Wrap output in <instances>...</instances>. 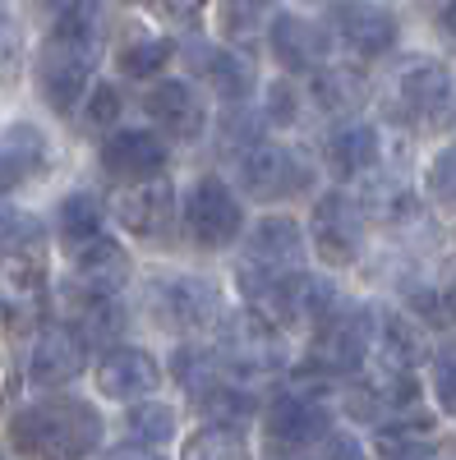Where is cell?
<instances>
[{
  "mask_svg": "<svg viewBox=\"0 0 456 460\" xmlns=\"http://www.w3.org/2000/svg\"><path fill=\"white\" fill-rule=\"evenodd\" d=\"M106 460H162V456L152 451V447H139V442H134V447H121V451H111Z\"/></svg>",
  "mask_w": 456,
  "mask_h": 460,
  "instance_id": "bcb514c9",
  "label": "cell"
},
{
  "mask_svg": "<svg viewBox=\"0 0 456 460\" xmlns=\"http://www.w3.org/2000/svg\"><path fill=\"white\" fill-rule=\"evenodd\" d=\"M378 355H383L388 368L397 373H415L425 359H429V345H425V332L415 327L406 314H378Z\"/></svg>",
  "mask_w": 456,
  "mask_h": 460,
  "instance_id": "d4e9b609",
  "label": "cell"
},
{
  "mask_svg": "<svg viewBox=\"0 0 456 460\" xmlns=\"http://www.w3.org/2000/svg\"><path fill=\"white\" fill-rule=\"evenodd\" d=\"M56 226H60L65 240H88L102 230V203L93 194H69L56 212Z\"/></svg>",
  "mask_w": 456,
  "mask_h": 460,
  "instance_id": "d6a6232c",
  "label": "cell"
},
{
  "mask_svg": "<svg viewBox=\"0 0 456 460\" xmlns=\"http://www.w3.org/2000/svg\"><path fill=\"white\" fill-rule=\"evenodd\" d=\"M360 212L369 221H383V226H406L415 217V208H420V199H415V189L397 175H373L360 184V194H355Z\"/></svg>",
  "mask_w": 456,
  "mask_h": 460,
  "instance_id": "484cf974",
  "label": "cell"
},
{
  "mask_svg": "<svg viewBox=\"0 0 456 460\" xmlns=\"http://www.w3.org/2000/svg\"><path fill=\"white\" fill-rule=\"evenodd\" d=\"M323 157H327V171L351 180V175H364L373 162H378V129L373 125H341L323 138Z\"/></svg>",
  "mask_w": 456,
  "mask_h": 460,
  "instance_id": "cb8c5ba5",
  "label": "cell"
},
{
  "mask_svg": "<svg viewBox=\"0 0 456 460\" xmlns=\"http://www.w3.org/2000/svg\"><path fill=\"white\" fill-rule=\"evenodd\" d=\"M37 235H42V221H37L32 212H19V208L0 203V253H19Z\"/></svg>",
  "mask_w": 456,
  "mask_h": 460,
  "instance_id": "e575fe53",
  "label": "cell"
},
{
  "mask_svg": "<svg viewBox=\"0 0 456 460\" xmlns=\"http://www.w3.org/2000/svg\"><path fill=\"white\" fill-rule=\"evenodd\" d=\"M314 166L300 162V152L277 147V143H258L240 157V189L258 203H282L295 194H309Z\"/></svg>",
  "mask_w": 456,
  "mask_h": 460,
  "instance_id": "8992f818",
  "label": "cell"
},
{
  "mask_svg": "<svg viewBox=\"0 0 456 460\" xmlns=\"http://www.w3.org/2000/svg\"><path fill=\"white\" fill-rule=\"evenodd\" d=\"M180 460H249V442L240 424H208L184 442Z\"/></svg>",
  "mask_w": 456,
  "mask_h": 460,
  "instance_id": "f1b7e54d",
  "label": "cell"
},
{
  "mask_svg": "<svg viewBox=\"0 0 456 460\" xmlns=\"http://www.w3.org/2000/svg\"><path fill=\"white\" fill-rule=\"evenodd\" d=\"M162 387V364L139 345H116L97 359V392L111 401H139Z\"/></svg>",
  "mask_w": 456,
  "mask_h": 460,
  "instance_id": "4fadbf2b",
  "label": "cell"
},
{
  "mask_svg": "<svg viewBox=\"0 0 456 460\" xmlns=\"http://www.w3.org/2000/svg\"><path fill=\"white\" fill-rule=\"evenodd\" d=\"M184 226H189V240L199 249H226L240 240L245 230V212H240V199L231 194V184L217 180V175H203L194 180L184 199Z\"/></svg>",
  "mask_w": 456,
  "mask_h": 460,
  "instance_id": "5b68a950",
  "label": "cell"
},
{
  "mask_svg": "<svg viewBox=\"0 0 456 460\" xmlns=\"http://www.w3.org/2000/svg\"><path fill=\"white\" fill-rule=\"evenodd\" d=\"M268 115H273V125H295V93L286 84L268 93Z\"/></svg>",
  "mask_w": 456,
  "mask_h": 460,
  "instance_id": "7bdbcfd3",
  "label": "cell"
},
{
  "mask_svg": "<svg viewBox=\"0 0 456 460\" xmlns=\"http://www.w3.org/2000/svg\"><path fill=\"white\" fill-rule=\"evenodd\" d=\"M102 166L111 180H125V184H143V180H157L166 166V147L157 134L148 129H121L102 143Z\"/></svg>",
  "mask_w": 456,
  "mask_h": 460,
  "instance_id": "9a60e30c",
  "label": "cell"
},
{
  "mask_svg": "<svg viewBox=\"0 0 456 460\" xmlns=\"http://www.w3.org/2000/svg\"><path fill=\"white\" fill-rule=\"evenodd\" d=\"M378 341V314L373 309H336L332 318L318 323V341H314V368L327 377H351L360 373L369 345Z\"/></svg>",
  "mask_w": 456,
  "mask_h": 460,
  "instance_id": "277c9868",
  "label": "cell"
},
{
  "mask_svg": "<svg viewBox=\"0 0 456 460\" xmlns=\"http://www.w3.org/2000/svg\"><path fill=\"white\" fill-rule=\"evenodd\" d=\"M93 65H97V28H93L88 10L51 23L47 42H42V56H37V84H42V97L56 111H74V102L88 93Z\"/></svg>",
  "mask_w": 456,
  "mask_h": 460,
  "instance_id": "7a4b0ae2",
  "label": "cell"
},
{
  "mask_svg": "<svg viewBox=\"0 0 456 460\" xmlns=\"http://www.w3.org/2000/svg\"><path fill=\"white\" fill-rule=\"evenodd\" d=\"M19 56H23V37H19V19L14 10L0 0V84H10L19 74Z\"/></svg>",
  "mask_w": 456,
  "mask_h": 460,
  "instance_id": "74e56055",
  "label": "cell"
},
{
  "mask_svg": "<svg viewBox=\"0 0 456 460\" xmlns=\"http://www.w3.org/2000/svg\"><path fill=\"white\" fill-rule=\"evenodd\" d=\"M217 424H240L245 414H254V396L245 387H231V382H217V387H208L203 396H194Z\"/></svg>",
  "mask_w": 456,
  "mask_h": 460,
  "instance_id": "836d02e7",
  "label": "cell"
},
{
  "mask_svg": "<svg viewBox=\"0 0 456 460\" xmlns=\"http://www.w3.org/2000/svg\"><path fill=\"white\" fill-rule=\"evenodd\" d=\"M121 88L116 84H97L93 88V97H88V106H84V125H93V129H106L111 120H121Z\"/></svg>",
  "mask_w": 456,
  "mask_h": 460,
  "instance_id": "f35d334b",
  "label": "cell"
},
{
  "mask_svg": "<svg viewBox=\"0 0 456 460\" xmlns=\"http://www.w3.org/2000/svg\"><path fill=\"white\" fill-rule=\"evenodd\" d=\"M443 309H447V327H456V281L443 290Z\"/></svg>",
  "mask_w": 456,
  "mask_h": 460,
  "instance_id": "c3c4849f",
  "label": "cell"
},
{
  "mask_svg": "<svg viewBox=\"0 0 456 460\" xmlns=\"http://www.w3.org/2000/svg\"><path fill=\"white\" fill-rule=\"evenodd\" d=\"M425 189H429L443 208L456 212V143H447L438 157H434V166H429V175H425Z\"/></svg>",
  "mask_w": 456,
  "mask_h": 460,
  "instance_id": "8d00e7d4",
  "label": "cell"
},
{
  "mask_svg": "<svg viewBox=\"0 0 456 460\" xmlns=\"http://www.w3.org/2000/svg\"><path fill=\"white\" fill-rule=\"evenodd\" d=\"M166 60H171V42H162V37H134L116 56L125 79H152V74H162Z\"/></svg>",
  "mask_w": 456,
  "mask_h": 460,
  "instance_id": "1f68e13d",
  "label": "cell"
},
{
  "mask_svg": "<svg viewBox=\"0 0 456 460\" xmlns=\"http://www.w3.org/2000/svg\"><path fill=\"white\" fill-rule=\"evenodd\" d=\"M125 429L139 447H166L175 438V410L171 405H157V401H148V405H134L125 414Z\"/></svg>",
  "mask_w": 456,
  "mask_h": 460,
  "instance_id": "4dcf8cb0",
  "label": "cell"
},
{
  "mask_svg": "<svg viewBox=\"0 0 456 460\" xmlns=\"http://www.w3.org/2000/svg\"><path fill=\"white\" fill-rule=\"evenodd\" d=\"M309 240H314L323 262L351 267L360 258V244H364V212H360V203L346 199V194H323L314 203V217H309Z\"/></svg>",
  "mask_w": 456,
  "mask_h": 460,
  "instance_id": "52a82bcc",
  "label": "cell"
},
{
  "mask_svg": "<svg viewBox=\"0 0 456 460\" xmlns=\"http://www.w3.org/2000/svg\"><path fill=\"white\" fill-rule=\"evenodd\" d=\"M221 309V295L212 281H199V277H171V281H157L152 286V314L157 323L175 327V332H199L217 318Z\"/></svg>",
  "mask_w": 456,
  "mask_h": 460,
  "instance_id": "30bf717a",
  "label": "cell"
},
{
  "mask_svg": "<svg viewBox=\"0 0 456 460\" xmlns=\"http://www.w3.org/2000/svg\"><path fill=\"white\" fill-rule=\"evenodd\" d=\"M47 171V138L32 125H10L0 134V194L28 184L32 175Z\"/></svg>",
  "mask_w": 456,
  "mask_h": 460,
  "instance_id": "603a6c76",
  "label": "cell"
},
{
  "mask_svg": "<svg viewBox=\"0 0 456 460\" xmlns=\"http://www.w3.org/2000/svg\"><path fill=\"white\" fill-rule=\"evenodd\" d=\"M314 102L327 111V115H351L355 111H364V102H369V79L360 69H351V65H327V69H318L314 74Z\"/></svg>",
  "mask_w": 456,
  "mask_h": 460,
  "instance_id": "4316f807",
  "label": "cell"
},
{
  "mask_svg": "<svg viewBox=\"0 0 456 460\" xmlns=\"http://www.w3.org/2000/svg\"><path fill=\"white\" fill-rule=\"evenodd\" d=\"M69 262H74V277L93 290L116 295L130 281V253L111 240V235H88V240H69Z\"/></svg>",
  "mask_w": 456,
  "mask_h": 460,
  "instance_id": "e0dca14e",
  "label": "cell"
},
{
  "mask_svg": "<svg viewBox=\"0 0 456 460\" xmlns=\"http://www.w3.org/2000/svg\"><path fill=\"white\" fill-rule=\"evenodd\" d=\"M332 433V410L318 401V392H282L268 405V442L282 451L314 447Z\"/></svg>",
  "mask_w": 456,
  "mask_h": 460,
  "instance_id": "9c48e42d",
  "label": "cell"
},
{
  "mask_svg": "<svg viewBox=\"0 0 456 460\" xmlns=\"http://www.w3.org/2000/svg\"><path fill=\"white\" fill-rule=\"evenodd\" d=\"M221 152H236V157H245L249 147H258L263 143V120H254V115H245V111H231L221 120Z\"/></svg>",
  "mask_w": 456,
  "mask_h": 460,
  "instance_id": "d590c367",
  "label": "cell"
},
{
  "mask_svg": "<svg viewBox=\"0 0 456 460\" xmlns=\"http://www.w3.org/2000/svg\"><path fill=\"white\" fill-rule=\"evenodd\" d=\"M143 5L157 14L162 23H175V28H189L199 19V10L208 5V0H143Z\"/></svg>",
  "mask_w": 456,
  "mask_h": 460,
  "instance_id": "ab89813d",
  "label": "cell"
},
{
  "mask_svg": "<svg viewBox=\"0 0 456 460\" xmlns=\"http://www.w3.org/2000/svg\"><path fill=\"white\" fill-rule=\"evenodd\" d=\"M443 5H452V0H443Z\"/></svg>",
  "mask_w": 456,
  "mask_h": 460,
  "instance_id": "f907efd6",
  "label": "cell"
},
{
  "mask_svg": "<svg viewBox=\"0 0 456 460\" xmlns=\"http://www.w3.org/2000/svg\"><path fill=\"white\" fill-rule=\"evenodd\" d=\"M268 14H273V0H221L217 28H221V37H231V42H249V37L268 23Z\"/></svg>",
  "mask_w": 456,
  "mask_h": 460,
  "instance_id": "f546056e",
  "label": "cell"
},
{
  "mask_svg": "<svg viewBox=\"0 0 456 460\" xmlns=\"http://www.w3.org/2000/svg\"><path fill=\"white\" fill-rule=\"evenodd\" d=\"M217 355H221V364H226L231 377H268V373H277L286 364L277 327L263 314H254V309H245V314L221 323Z\"/></svg>",
  "mask_w": 456,
  "mask_h": 460,
  "instance_id": "3957f363",
  "label": "cell"
},
{
  "mask_svg": "<svg viewBox=\"0 0 456 460\" xmlns=\"http://www.w3.org/2000/svg\"><path fill=\"white\" fill-rule=\"evenodd\" d=\"M116 217L125 230H134L139 240H166L171 226H175V189L162 180H143L139 189L121 194L116 203Z\"/></svg>",
  "mask_w": 456,
  "mask_h": 460,
  "instance_id": "2e32d148",
  "label": "cell"
},
{
  "mask_svg": "<svg viewBox=\"0 0 456 460\" xmlns=\"http://www.w3.org/2000/svg\"><path fill=\"white\" fill-rule=\"evenodd\" d=\"M392 84H397V102H401V111L410 115V120H434L438 111L452 106V74L434 56L401 60L397 74H392Z\"/></svg>",
  "mask_w": 456,
  "mask_h": 460,
  "instance_id": "8fae6325",
  "label": "cell"
},
{
  "mask_svg": "<svg viewBox=\"0 0 456 460\" xmlns=\"http://www.w3.org/2000/svg\"><path fill=\"white\" fill-rule=\"evenodd\" d=\"M184 60L194 65V74L217 93V97H226V102H240L245 93H249V84H254V69H249V60L245 56H236L231 47H212V42H194L184 51Z\"/></svg>",
  "mask_w": 456,
  "mask_h": 460,
  "instance_id": "d6986e66",
  "label": "cell"
},
{
  "mask_svg": "<svg viewBox=\"0 0 456 460\" xmlns=\"http://www.w3.org/2000/svg\"><path fill=\"white\" fill-rule=\"evenodd\" d=\"M32 5L42 10L47 23H60V19H69V14H79V10H84V0H32Z\"/></svg>",
  "mask_w": 456,
  "mask_h": 460,
  "instance_id": "f6af8a7d",
  "label": "cell"
},
{
  "mask_svg": "<svg viewBox=\"0 0 456 460\" xmlns=\"http://www.w3.org/2000/svg\"><path fill=\"white\" fill-rule=\"evenodd\" d=\"M438 32H443V37H447V42L456 47V0H452V5H447L443 14H438Z\"/></svg>",
  "mask_w": 456,
  "mask_h": 460,
  "instance_id": "7dc6e473",
  "label": "cell"
},
{
  "mask_svg": "<svg viewBox=\"0 0 456 460\" xmlns=\"http://www.w3.org/2000/svg\"><path fill=\"white\" fill-rule=\"evenodd\" d=\"M245 253L254 267H268V272H286L304 258V235L291 217H263L249 235H245Z\"/></svg>",
  "mask_w": 456,
  "mask_h": 460,
  "instance_id": "7402d4cb",
  "label": "cell"
},
{
  "mask_svg": "<svg viewBox=\"0 0 456 460\" xmlns=\"http://www.w3.org/2000/svg\"><path fill=\"white\" fill-rule=\"evenodd\" d=\"M143 111L157 120V129L175 143H194L208 125V111L199 102V93L189 88L184 79H162V84H152L148 97H143Z\"/></svg>",
  "mask_w": 456,
  "mask_h": 460,
  "instance_id": "5bb4252c",
  "label": "cell"
},
{
  "mask_svg": "<svg viewBox=\"0 0 456 460\" xmlns=\"http://www.w3.org/2000/svg\"><path fill=\"white\" fill-rule=\"evenodd\" d=\"M0 460H5V451H0Z\"/></svg>",
  "mask_w": 456,
  "mask_h": 460,
  "instance_id": "681fc988",
  "label": "cell"
},
{
  "mask_svg": "<svg viewBox=\"0 0 456 460\" xmlns=\"http://www.w3.org/2000/svg\"><path fill=\"white\" fill-rule=\"evenodd\" d=\"M65 304H69V327L79 332L88 345L116 341V336H121V327H125L121 304L111 299L106 290H93V286H84V281L65 290Z\"/></svg>",
  "mask_w": 456,
  "mask_h": 460,
  "instance_id": "ffe728a7",
  "label": "cell"
},
{
  "mask_svg": "<svg viewBox=\"0 0 456 460\" xmlns=\"http://www.w3.org/2000/svg\"><path fill=\"white\" fill-rule=\"evenodd\" d=\"M84 364H88V341L74 332L69 323H56V327H47L42 336H37V345H32L28 382L51 392V387H65V382L79 377Z\"/></svg>",
  "mask_w": 456,
  "mask_h": 460,
  "instance_id": "7c38bea8",
  "label": "cell"
},
{
  "mask_svg": "<svg viewBox=\"0 0 456 460\" xmlns=\"http://www.w3.org/2000/svg\"><path fill=\"white\" fill-rule=\"evenodd\" d=\"M434 392H438L443 410L456 414V355H452V350L434 359Z\"/></svg>",
  "mask_w": 456,
  "mask_h": 460,
  "instance_id": "60d3db41",
  "label": "cell"
},
{
  "mask_svg": "<svg viewBox=\"0 0 456 460\" xmlns=\"http://www.w3.org/2000/svg\"><path fill=\"white\" fill-rule=\"evenodd\" d=\"M47 314V272L23 253L0 258V318L10 332H32Z\"/></svg>",
  "mask_w": 456,
  "mask_h": 460,
  "instance_id": "ba28073f",
  "label": "cell"
},
{
  "mask_svg": "<svg viewBox=\"0 0 456 460\" xmlns=\"http://www.w3.org/2000/svg\"><path fill=\"white\" fill-rule=\"evenodd\" d=\"M171 373H175V382L189 396H203L208 387H217V382L231 377L226 364H221V355L217 350H199V345H180L175 359H171Z\"/></svg>",
  "mask_w": 456,
  "mask_h": 460,
  "instance_id": "83f0119b",
  "label": "cell"
},
{
  "mask_svg": "<svg viewBox=\"0 0 456 460\" xmlns=\"http://www.w3.org/2000/svg\"><path fill=\"white\" fill-rule=\"evenodd\" d=\"M318 460H364V447L351 433H327L318 442Z\"/></svg>",
  "mask_w": 456,
  "mask_h": 460,
  "instance_id": "b9f144b4",
  "label": "cell"
},
{
  "mask_svg": "<svg viewBox=\"0 0 456 460\" xmlns=\"http://www.w3.org/2000/svg\"><path fill=\"white\" fill-rule=\"evenodd\" d=\"M388 460H443L438 447H429L425 438L420 442H401V447H388Z\"/></svg>",
  "mask_w": 456,
  "mask_h": 460,
  "instance_id": "ee69618b",
  "label": "cell"
},
{
  "mask_svg": "<svg viewBox=\"0 0 456 460\" xmlns=\"http://www.w3.org/2000/svg\"><path fill=\"white\" fill-rule=\"evenodd\" d=\"M336 37L360 56H388L401 37V23L383 10V5H364V0H351V5L336 10Z\"/></svg>",
  "mask_w": 456,
  "mask_h": 460,
  "instance_id": "ac0fdd59",
  "label": "cell"
},
{
  "mask_svg": "<svg viewBox=\"0 0 456 460\" xmlns=\"http://www.w3.org/2000/svg\"><path fill=\"white\" fill-rule=\"evenodd\" d=\"M327 32L314 28L309 19H300V14H277L273 19V56L291 69V74H309L323 65L327 56Z\"/></svg>",
  "mask_w": 456,
  "mask_h": 460,
  "instance_id": "44dd1931",
  "label": "cell"
},
{
  "mask_svg": "<svg viewBox=\"0 0 456 460\" xmlns=\"http://www.w3.org/2000/svg\"><path fill=\"white\" fill-rule=\"evenodd\" d=\"M10 438L32 460H88L102 447V414L79 396H51L14 414Z\"/></svg>",
  "mask_w": 456,
  "mask_h": 460,
  "instance_id": "6da1fadb",
  "label": "cell"
}]
</instances>
